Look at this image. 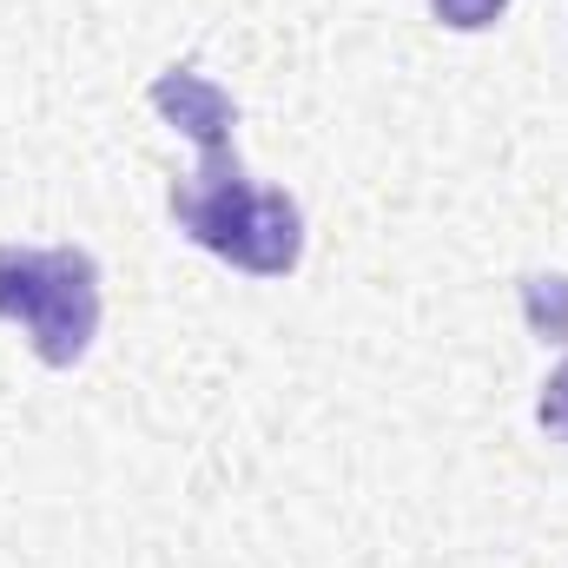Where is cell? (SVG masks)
Here are the masks:
<instances>
[{
  "label": "cell",
  "instance_id": "cell-1",
  "mask_svg": "<svg viewBox=\"0 0 568 568\" xmlns=\"http://www.w3.org/2000/svg\"><path fill=\"white\" fill-rule=\"evenodd\" d=\"M172 219L192 245L212 258L252 272V278H284L304 252V212L272 185H252L239 152H199V165L172 185Z\"/></svg>",
  "mask_w": 568,
  "mask_h": 568
},
{
  "label": "cell",
  "instance_id": "cell-2",
  "mask_svg": "<svg viewBox=\"0 0 568 568\" xmlns=\"http://www.w3.org/2000/svg\"><path fill=\"white\" fill-rule=\"evenodd\" d=\"M0 317L33 337L40 364H80L100 331V265L80 245H0Z\"/></svg>",
  "mask_w": 568,
  "mask_h": 568
},
{
  "label": "cell",
  "instance_id": "cell-3",
  "mask_svg": "<svg viewBox=\"0 0 568 568\" xmlns=\"http://www.w3.org/2000/svg\"><path fill=\"white\" fill-rule=\"evenodd\" d=\"M152 106L172 120V133H185L199 152H225V145H232V126H239L232 93H225V87H212V80H205V73H192V67L159 73V80H152Z\"/></svg>",
  "mask_w": 568,
  "mask_h": 568
},
{
  "label": "cell",
  "instance_id": "cell-4",
  "mask_svg": "<svg viewBox=\"0 0 568 568\" xmlns=\"http://www.w3.org/2000/svg\"><path fill=\"white\" fill-rule=\"evenodd\" d=\"M523 317L542 344H562L568 337V278L562 272H536L523 278Z\"/></svg>",
  "mask_w": 568,
  "mask_h": 568
},
{
  "label": "cell",
  "instance_id": "cell-5",
  "mask_svg": "<svg viewBox=\"0 0 568 568\" xmlns=\"http://www.w3.org/2000/svg\"><path fill=\"white\" fill-rule=\"evenodd\" d=\"M436 7V20L443 27H456V33H483V27H496L503 20V7L509 0H429Z\"/></svg>",
  "mask_w": 568,
  "mask_h": 568
},
{
  "label": "cell",
  "instance_id": "cell-6",
  "mask_svg": "<svg viewBox=\"0 0 568 568\" xmlns=\"http://www.w3.org/2000/svg\"><path fill=\"white\" fill-rule=\"evenodd\" d=\"M536 417H542V429L568 436V357H562V371L542 384V404H536Z\"/></svg>",
  "mask_w": 568,
  "mask_h": 568
}]
</instances>
